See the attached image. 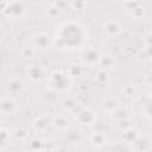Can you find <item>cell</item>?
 <instances>
[{"label": "cell", "mask_w": 152, "mask_h": 152, "mask_svg": "<svg viewBox=\"0 0 152 152\" xmlns=\"http://www.w3.org/2000/svg\"><path fill=\"white\" fill-rule=\"evenodd\" d=\"M87 39V32L84 27L76 21H68L59 26L56 34V44L61 49H76L84 44Z\"/></svg>", "instance_id": "obj_1"}]
</instances>
